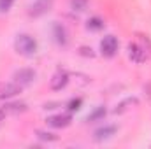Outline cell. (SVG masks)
I'll list each match as a JSON object with an SVG mask.
<instances>
[{
    "label": "cell",
    "instance_id": "1",
    "mask_svg": "<svg viewBox=\"0 0 151 149\" xmlns=\"http://www.w3.org/2000/svg\"><path fill=\"white\" fill-rule=\"evenodd\" d=\"M14 47L21 56H34L37 53V40L28 34H19L14 40Z\"/></svg>",
    "mask_w": 151,
    "mask_h": 149
},
{
    "label": "cell",
    "instance_id": "2",
    "mask_svg": "<svg viewBox=\"0 0 151 149\" xmlns=\"http://www.w3.org/2000/svg\"><path fill=\"white\" fill-rule=\"evenodd\" d=\"M35 70H32V69H19V70H16L14 75H12V79H14V82L16 84H19L21 88H25V86H30L34 81H35Z\"/></svg>",
    "mask_w": 151,
    "mask_h": 149
},
{
    "label": "cell",
    "instance_id": "3",
    "mask_svg": "<svg viewBox=\"0 0 151 149\" xmlns=\"http://www.w3.org/2000/svg\"><path fill=\"white\" fill-rule=\"evenodd\" d=\"M53 2H55V0H35V2L30 5L28 14L34 16V18H39V16L49 12V11L53 9Z\"/></svg>",
    "mask_w": 151,
    "mask_h": 149
},
{
    "label": "cell",
    "instance_id": "4",
    "mask_svg": "<svg viewBox=\"0 0 151 149\" xmlns=\"http://www.w3.org/2000/svg\"><path fill=\"white\" fill-rule=\"evenodd\" d=\"M100 51H102L104 56L113 58L116 54V51H118V39L114 35H106L102 39V42H100Z\"/></svg>",
    "mask_w": 151,
    "mask_h": 149
},
{
    "label": "cell",
    "instance_id": "5",
    "mask_svg": "<svg viewBox=\"0 0 151 149\" xmlns=\"http://www.w3.org/2000/svg\"><path fill=\"white\" fill-rule=\"evenodd\" d=\"M21 86L16 84L14 81L12 82H0V100H7V98H12L16 95L21 93Z\"/></svg>",
    "mask_w": 151,
    "mask_h": 149
},
{
    "label": "cell",
    "instance_id": "6",
    "mask_svg": "<svg viewBox=\"0 0 151 149\" xmlns=\"http://www.w3.org/2000/svg\"><path fill=\"white\" fill-rule=\"evenodd\" d=\"M116 132H118V128H116L114 125H107V126H102V128L95 130L93 139H95L97 142H104V140H109Z\"/></svg>",
    "mask_w": 151,
    "mask_h": 149
},
{
    "label": "cell",
    "instance_id": "7",
    "mask_svg": "<svg viewBox=\"0 0 151 149\" xmlns=\"http://www.w3.org/2000/svg\"><path fill=\"white\" fill-rule=\"evenodd\" d=\"M67 82H69V74L65 70H58L56 74L53 75V79H51V90L60 91L62 88L67 86Z\"/></svg>",
    "mask_w": 151,
    "mask_h": 149
},
{
    "label": "cell",
    "instance_id": "8",
    "mask_svg": "<svg viewBox=\"0 0 151 149\" xmlns=\"http://www.w3.org/2000/svg\"><path fill=\"white\" fill-rule=\"evenodd\" d=\"M128 56L135 63H142L146 60V51L139 44H128Z\"/></svg>",
    "mask_w": 151,
    "mask_h": 149
},
{
    "label": "cell",
    "instance_id": "9",
    "mask_svg": "<svg viewBox=\"0 0 151 149\" xmlns=\"http://www.w3.org/2000/svg\"><path fill=\"white\" fill-rule=\"evenodd\" d=\"M46 121H47V125H51V126H55V128H65V126L70 125L72 117H70L69 114H56V116L47 117Z\"/></svg>",
    "mask_w": 151,
    "mask_h": 149
},
{
    "label": "cell",
    "instance_id": "10",
    "mask_svg": "<svg viewBox=\"0 0 151 149\" xmlns=\"http://www.w3.org/2000/svg\"><path fill=\"white\" fill-rule=\"evenodd\" d=\"M53 35H55V40L60 44V46H65L67 40H69V34H67V28L60 23H55L53 25Z\"/></svg>",
    "mask_w": 151,
    "mask_h": 149
},
{
    "label": "cell",
    "instance_id": "11",
    "mask_svg": "<svg viewBox=\"0 0 151 149\" xmlns=\"http://www.w3.org/2000/svg\"><path fill=\"white\" fill-rule=\"evenodd\" d=\"M23 111H27V105L25 104H5L4 105V114L5 112H12V114H18V112H23Z\"/></svg>",
    "mask_w": 151,
    "mask_h": 149
},
{
    "label": "cell",
    "instance_id": "12",
    "mask_svg": "<svg viewBox=\"0 0 151 149\" xmlns=\"http://www.w3.org/2000/svg\"><path fill=\"white\" fill-rule=\"evenodd\" d=\"M86 28L88 30H93V32H97V30H102L104 28V21L100 19V18H90L88 19V25H86Z\"/></svg>",
    "mask_w": 151,
    "mask_h": 149
},
{
    "label": "cell",
    "instance_id": "13",
    "mask_svg": "<svg viewBox=\"0 0 151 149\" xmlns=\"http://www.w3.org/2000/svg\"><path fill=\"white\" fill-rule=\"evenodd\" d=\"M106 116V109L104 107H97L95 111L91 112V114H88V117H86V121L88 123H91V121H97V119H102Z\"/></svg>",
    "mask_w": 151,
    "mask_h": 149
},
{
    "label": "cell",
    "instance_id": "14",
    "mask_svg": "<svg viewBox=\"0 0 151 149\" xmlns=\"http://www.w3.org/2000/svg\"><path fill=\"white\" fill-rule=\"evenodd\" d=\"M86 4H88V0H70V7L74 11H84Z\"/></svg>",
    "mask_w": 151,
    "mask_h": 149
},
{
    "label": "cell",
    "instance_id": "15",
    "mask_svg": "<svg viewBox=\"0 0 151 149\" xmlns=\"http://www.w3.org/2000/svg\"><path fill=\"white\" fill-rule=\"evenodd\" d=\"M135 104H137V98H128V100H125V102H121V104H119V107L116 109V112L127 111V109H128L127 105H135Z\"/></svg>",
    "mask_w": 151,
    "mask_h": 149
},
{
    "label": "cell",
    "instance_id": "16",
    "mask_svg": "<svg viewBox=\"0 0 151 149\" xmlns=\"http://www.w3.org/2000/svg\"><path fill=\"white\" fill-rule=\"evenodd\" d=\"M37 137L39 139H42V140H56V137H55L53 133H49V132H42V130H39L37 132Z\"/></svg>",
    "mask_w": 151,
    "mask_h": 149
},
{
    "label": "cell",
    "instance_id": "17",
    "mask_svg": "<svg viewBox=\"0 0 151 149\" xmlns=\"http://www.w3.org/2000/svg\"><path fill=\"white\" fill-rule=\"evenodd\" d=\"M14 0H0V12H7L12 7Z\"/></svg>",
    "mask_w": 151,
    "mask_h": 149
},
{
    "label": "cell",
    "instance_id": "18",
    "mask_svg": "<svg viewBox=\"0 0 151 149\" xmlns=\"http://www.w3.org/2000/svg\"><path fill=\"white\" fill-rule=\"evenodd\" d=\"M81 104H83L81 98H74V100H70V102H69V111H77V109L81 107Z\"/></svg>",
    "mask_w": 151,
    "mask_h": 149
},
{
    "label": "cell",
    "instance_id": "19",
    "mask_svg": "<svg viewBox=\"0 0 151 149\" xmlns=\"http://www.w3.org/2000/svg\"><path fill=\"white\" fill-rule=\"evenodd\" d=\"M4 119V111H0V121Z\"/></svg>",
    "mask_w": 151,
    "mask_h": 149
}]
</instances>
